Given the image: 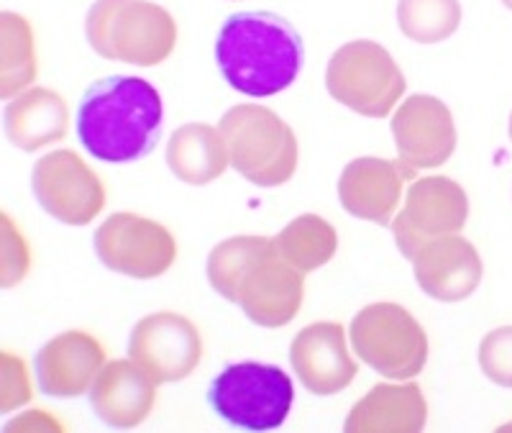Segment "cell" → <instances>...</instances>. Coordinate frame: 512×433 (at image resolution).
<instances>
[{
  "label": "cell",
  "mask_w": 512,
  "mask_h": 433,
  "mask_svg": "<svg viewBox=\"0 0 512 433\" xmlns=\"http://www.w3.org/2000/svg\"><path fill=\"white\" fill-rule=\"evenodd\" d=\"M157 387L159 382L128 357L105 362L88 395L95 416L105 426L126 431L149 418L157 405Z\"/></svg>",
  "instance_id": "cell-17"
},
{
  "label": "cell",
  "mask_w": 512,
  "mask_h": 433,
  "mask_svg": "<svg viewBox=\"0 0 512 433\" xmlns=\"http://www.w3.org/2000/svg\"><path fill=\"white\" fill-rule=\"evenodd\" d=\"M105 362L108 354L98 336L88 331H64L36 352V382L41 393L49 398H80L90 393Z\"/></svg>",
  "instance_id": "cell-16"
},
{
  "label": "cell",
  "mask_w": 512,
  "mask_h": 433,
  "mask_svg": "<svg viewBox=\"0 0 512 433\" xmlns=\"http://www.w3.org/2000/svg\"><path fill=\"white\" fill-rule=\"evenodd\" d=\"M218 129L226 139L231 167L256 188H280L297 172L295 131L269 108L239 103L223 113Z\"/></svg>",
  "instance_id": "cell-4"
},
{
  "label": "cell",
  "mask_w": 512,
  "mask_h": 433,
  "mask_svg": "<svg viewBox=\"0 0 512 433\" xmlns=\"http://www.w3.org/2000/svg\"><path fill=\"white\" fill-rule=\"evenodd\" d=\"M39 75L34 26L21 13L0 16V95L11 100L34 88Z\"/></svg>",
  "instance_id": "cell-22"
},
{
  "label": "cell",
  "mask_w": 512,
  "mask_h": 433,
  "mask_svg": "<svg viewBox=\"0 0 512 433\" xmlns=\"http://www.w3.org/2000/svg\"><path fill=\"white\" fill-rule=\"evenodd\" d=\"M128 357L159 385L182 382L203 362V336L182 313L157 311L134 326L128 336Z\"/></svg>",
  "instance_id": "cell-12"
},
{
  "label": "cell",
  "mask_w": 512,
  "mask_h": 433,
  "mask_svg": "<svg viewBox=\"0 0 512 433\" xmlns=\"http://www.w3.org/2000/svg\"><path fill=\"white\" fill-rule=\"evenodd\" d=\"M295 400L290 375L277 364H228L208 387V405L218 418L244 431H272L287 421Z\"/></svg>",
  "instance_id": "cell-5"
},
{
  "label": "cell",
  "mask_w": 512,
  "mask_h": 433,
  "mask_svg": "<svg viewBox=\"0 0 512 433\" xmlns=\"http://www.w3.org/2000/svg\"><path fill=\"white\" fill-rule=\"evenodd\" d=\"M326 88L349 111L384 118L395 113L408 85L395 57L379 41L354 39L328 59Z\"/></svg>",
  "instance_id": "cell-6"
},
{
  "label": "cell",
  "mask_w": 512,
  "mask_h": 433,
  "mask_svg": "<svg viewBox=\"0 0 512 433\" xmlns=\"http://www.w3.org/2000/svg\"><path fill=\"white\" fill-rule=\"evenodd\" d=\"M461 24L459 0H400L397 26L415 44H438Z\"/></svg>",
  "instance_id": "cell-24"
},
{
  "label": "cell",
  "mask_w": 512,
  "mask_h": 433,
  "mask_svg": "<svg viewBox=\"0 0 512 433\" xmlns=\"http://www.w3.org/2000/svg\"><path fill=\"white\" fill-rule=\"evenodd\" d=\"M418 170L397 159L359 157L338 177V200L349 216L390 226L405 198L408 182L418 180Z\"/></svg>",
  "instance_id": "cell-13"
},
{
  "label": "cell",
  "mask_w": 512,
  "mask_h": 433,
  "mask_svg": "<svg viewBox=\"0 0 512 433\" xmlns=\"http://www.w3.org/2000/svg\"><path fill=\"white\" fill-rule=\"evenodd\" d=\"M216 65L233 90L272 98L290 88L303 70V36L277 13H231L218 29Z\"/></svg>",
  "instance_id": "cell-2"
},
{
  "label": "cell",
  "mask_w": 512,
  "mask_h": 433,
  "mask_svg": "<svg viewBox=\"0 0 512 433\" xmlns=\"http://www.w3.org/2000/svg\"><path fill=\"white\" fill-rule=\"evenodd\" d=\"M0 364H3V377H0V410L3 413H13V410L24 408L34 398V387H31L29 369L26 362L18 357L11 349H3L0 354Z\"/></svg>",
  "instance_id": "cell-26"
},
{
  "label": "cell",
  "mask_w": 512,
  "mask_h": 433,
  "mask_svg": "<svg viewBox=\"0 0 512 433\" xmlns=\"http://www.w3.org/2000/svg\"><path fill=\"white\" fill-rule=\"evenodd\" d=\"M410 262L420 290L441 303H456L472 295L482 277L474 246L454 234L428 241Z\"/></svg>",
  "instance_id": "cell-18"
},
{
  "label": "cell",
  "mask_w": 512,
  "mask_h": 433,
  "mask_svg": "<svg viewBox=\"0 0 512 433\" xmlns=\"http://www.w3.org/2000/svg\"><path fill=\"white\" fill-rule=\"evenodd\" d=\"M6 136L21 152L52 147L70 131V111L57 90L29 88L8 100Z\"/></svg>",
  "instance_id": "cell-20"
},
{
  "label": "cell",
  "mask_w": 512,
  "mask_h": 433,
  "mask_svg": "<svg viewBox=\"0 0 512 433\" xmlns=\"http://www.w3.org/2000/svg\"><path fill=\"white\" fill-rule=\"evenodd\" d=\"M269 244H272L269 236H231V239L213 246V252L208 254V264H205L210 287H213L221 298L231 300L233 287H236L239 277L249 270V264L254 262Z\"/></svg>",
  "instance_id": "cell-25"
},
{
  "label": "cell",
  "mask_w": 512,
  "mask_h": 433,
  "mask_svg": "<svg viewBox=\"0 0 512 433\" xmlns=\"http://www.w3.org/2000/svg\"><path fill=\"white\" fill-rule=\"evenodd\" d=\"M162 95L134 75L95 80L77 103L75 131L98 162L126 164L152 154L162 139Z\"/></svg>",
  "instance_id": "cell-1"
},
{
  "label": "cell",
  "mask_w": 512,
  "mask_h": 433,
  "mask_svg": "<svg viewBox=\"0 0 512 433\" xmlns=\"http://www.w3.org/2000/svg\"><path fill=\"white\" fill-rule=\"evenodd\" d=\"M21 428L26 431H39V428L41 431H62V423L54 421L47 410H29L18 421L8 423V431H21Z\"/></svg>",
  "instance_id": "cell-28"
},
{
  "label": "cell",
  "mask_w": 512,
  "mask_h": 433,
  "mask_svg": "<svg viewBox=\"0 0 512 433\" xmlns=\"http://www.w3.org/2000/svg\"><path fill=\"white\" fill-rule=\"evenodd\" d=\"M31 190L41 211L64 226H88L105 208L98 172L72 149H54L34 164Z\"/></svg>",
  "instance_id": "cell-9"
},
{
  "label": "cell",
  "mask_w": 512,
  "mask_h": 433,
  "mask_svg": "<svg viewBox=\"0 0 512 433\" xmlns=\"http://www.w3.org/2000/svg\"><path fill=\"white\" fill-rule=\"evenodd\" d=\"M502 3H505V6H510V8H512V0H502Z\"/></svg>",
  "instance_id": "cell-29"
},
{
  "label": "cell",
  "mask_w": 512,
  "mask_h": 433,
  "mask_svg": "<svg viewBox=\"0 0 512 433\" xmlns=\"http://www.w3.org/2000/svg\"><path fill=\"white\" fill-rule=\"evenodd\" d=\"M469 205L461 185L441 175L420 177L405 190V203L390 229L405 259H413L428 241L456 234L464 226Z\"/></svg>",
  "instance_id": "cell-10"
},
{
  "label": "cell",
  "mask_w": 512,
  "mask_h": 433,
  "mask_svg": "<svg viewBox=\"0 0 512 433\" xmlns=\"http://www.w3.org/2000/svg\"><path fill=\"white\" fill-rule=\"evenodd\" d=\"M274 244L292 267L308 275V272L326 267L336 257L338 234L326 218L303 213V216L292 218L285 229L274 236Z\"/></svg>",
  "instance_id": "cell-23"
},
{
  "label": "cell",
  "mask_w": 512,
  "mask_h": 433,
  "mask_svg": "<svg viewBox=\"0 0 512 433\" xmlns=\"http://www.w3.org/2000/svg\"><path fill=\"white\" fill-rule=\"evenodd\" d=\"M303 298L305 275L277 252L272 239V244L239 277L231 303L239 305L256 326L282 328L295 321L303 308Z\"/></svg>",
  "instance_id": "cell-11"
},
{
  "label": "cell",
  "mask_w": 512,
  "mask_h": 433,
  "mask_svg": "<svg viewBox=\"0 0 512 433\" xmlns=\"http://www.w3.org/2000/svg\"><path fill=\"white\" fill-rule=\"evenodd\" d=\"M356 357L387 380L408 382L428 362V336L408 308L372 303L361 308L349 326Z\"/></svg>",
  "instance_id": "cell-7"
},
{
  "label": "cell",
  "mask_w": 512,
  "mask_h": 433,
  "mask_svg": "<svg viewBox=\"0 0 512 433\" xmlns=\"http://www.w3.org/2000/svg\"><path fill=\"white\" fill-rule=\"evenodd\" d=\"M226 139L210 123H185L167 144V167L185 185L203 188L228 170Z\"/></svg>",
  "instance_id": "cell-21"
},
{
  "label": "cell",
  "mask_w": 512,
  "mask_h": 433,
  "mask_svg": "<svg viewBox=\"0 0 512 433\" xmlns=\"http://www.w3.org/2000/svg\"><path fill=\"white\" fill-rule=\"evenodd\" d=\"M397 157L413 170H436L456 149V126L448 106L436 95H410L390 121Z\"/></svg>",
  "instance_id": "cell-14"
},
{
  "label": "cell",
  "mask_w": 512,
  "mask_h": 433,
  "mask_svg": "<svg viewBox=\"0 0 512 433\" xmlns=\"http://www.w3.org/2000/svg\"><path fill=\"white\" fill-rule=\"evenodd\" d=\"M428 423V403L415 382H379L351 408L346 433H418Z\"/></svg>",
  "instance_id": "cell-19"
},
{
  "label": "cell",
  "mask_w": 512,
  "mask_h": 433,
  "mask_svg": "<svg viewBox=\"0 0 512 433\" xmlns=\"http://www.w3.org/2000/svg\"><path fill=\"white\" fill-rule=\"evenodd\" d=\"M95 254L111 272L154 280L172 270L177 241L167 226L139 213H113L95 231Z\"/></svg>",
  "instance_id": "cell-8"
},
{
  "label": "cell",
  "mask_w": 512,
  "mask_h": 433,
  "mask_svg": "<svg viewBox=\"0 0 512 433\" xmlns=\"http://www.w3.org/2000/svg\"><path fill=\"white\" fill-rule=\"evenodd\" d=\"M31 270V249L24 234L18 231L16 221L3 213V287H16Z\"/></svg>",
  "instance_id": "cell-27"
},
{
  "label": "cell",
  "mask_w": 512,
  "mask_h": 433,
  "mask_svg": "<svg viewBox=\"0 0 512 433\" xmlns=\"http://www.w3.org/2000/svg\"><path fill=\"white\" fill-rule=\"evenodd\" d=\"M85 36L103 59L157 67L175 52L177 21L152 0H95L85 16Z\"/></svg>",
  "instance_id": "cell-3"
},
{
  "label": "cell",
  "mask_w": 512,
  "mask_h": 433,
  "mask_svg": "<svg viewBox=\"0 0 512 433\" xmlns=\"http://www.w3.org/2000/svg\"><path fill=\"white\" fill-rule=\"evenodd\" d=\"M290 364L300 385L318 398L344 393L359 364L349 352L346 328L336 321H318L297 331L290 344Z\"/></svg>",
  "instance_id": "cell-15"
}]
</instances>
